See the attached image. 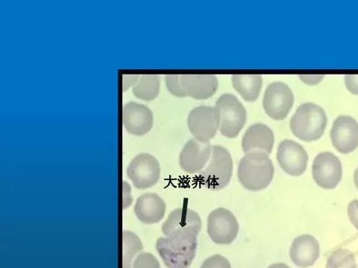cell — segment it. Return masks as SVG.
<instances>
[{
	"instance_id": "19",
	"label": "cell",
	"mask_w": 358,
	"mask_h": 268,
	"mask_svg": "<svg viewBox=\"0 0 358 268\" xmlns=\"http://www.w3.org/2000/svg\"><path fill=\"white\" fill-rule=\"evenodd\" d=\"M134 214L141 222L147 225L159 223L164 218L166 204L157 194H144L137 200Z\"/></svg>"
},
{
	"instance_id": "20",
	"label": "cell",
	"mask_w": 358,
	"mask_h": 268,
	"mask_svg": "<svg viewBox=\"0 0 358 268\" xmlns=\"http://www.w3.org/2000/svg\"><path fill=\"white\" fill-rule=\"evenodd\" d=\"M233 87L236 91L246 100L253 103L259 98L261 94L263 80L259 75H232Z\"/></svg>"
},
{
	"instance_id": "18",
	"label": "cell",
	"mask_w": 358,
	"mask_h": 268,
	"mask_svg": "<svg viewBox=\"0 0 358 268\" xmlns=\"http://www.w3.org/2000/svg\"><path fill=\"white\" fill-rule=\"evenodd\" d=\"M275 138L273 131L264 124H255L245 131L242 148L246 154L260 151L271 154L273 151Z\"/></svg>"
},
{
	"instance_id": "23",
	"label": "cell",
	"mask_w": 358,
	"mask_h": 268,
	"mask_svg": "<svg viewBox=\"0 0 358 268\" xmlns=\"http://www.w3.org/2000/svg\"><path fill=\"white\" fill-rule=\"evenodd\" d=\"M327 268H357L355 255L349 250L336 251L330 255Z\"/></svg>"
},
{
	"instance_id": "32",
	"label": "cell",
	"mask_w": 358,
	"mask_h": 268,
	"mask_svg": "<svg viewBox=\"0 0 358 268\" xmlns=\"http://www.w3.org/2000/svg\"><path fill=\"white\" fill-rule=\"evenodd\" d=\"M354 183L356 188L358 190V167L357 168L355 174H354Z\"/></svg>"
},
{
	"instance_id": "2",
	"label": "cell",
	"mask_w": 358,
	"mask_h": 268,
	"mask_svg": "<svg viewBox=\"0 0 358 268\" xmlns=\"http://www.w3.org/2000/svg\"><path fill=\"white\" fill-rule=\"evenodd\" d=\"M327 122L326 112L320 106L308 103L298 107L289 126L297 138L310 142L322 137Z\"/></svg>"
},
{
	"instance_id": "12",
	"label": "cell",
	"mask_w": 358,
	"mask_h": 268,
	"mask_svg": "<svg viewBox=\"0 0 358 268\" xmlns=\"http://www.w3.org/2000/svg\"><path fill=\"white\" fill-rule=\"evenodd\" d=\"M277 161L287 174L299 177L307 170L308 154L298 142L285 140L278 145Z\"/></svg>"
},
{
	"instance_id": "6",
	"label": "cell",
	"mask_w": 358,
	"mask_h": 268,
	"mask_svg": "<svg viewBox=\"0 0 358 268\" xmlns=\"http://www.w3.org/2000/svg\"><path fill=\"white\" fill-rule=\"evenodd\" d=\"M201 230L200 216L187 208L173 210L162 225V232L166 238L197 237Z\"/></svg>"
},
{
	"instance_id": "15",
	"label": "cell",
	"mask_w": 358,
	"mask_h": 268,
	"mask_svg": "<svg viewBox=\"0 0 358 268\" xmlns=\"http://www.w3.org/2000/svg\"><path fill=\"white\" fill-rule=\"evenodd\" d=\"M211 152L210 142H201L196 139L190 140L186 143L179 156V164L186 173H200L207 165Z\"/></svg>"
},
{
	"instance_id": "7",
	"label": "cell",
	"mask_w": 358,
	"mask_h": 268,
	"mask_svg": "<svg viewBox=\"0 0 358 268\" xmlns=\"http://www.w3.org/2000/svg\"><path fill=\"white\" fill-rule=\"evenodd\" d=\"M127 173L134 187L141 190L147 189L159 182L161 166L154 156L141 154L131 161Z\"/></svg>"
},
{
	"instance_id": "26",
	"label": "cell",
	"mask_w": 358,
	"mask_h": 268,
	"mask_svg": "<svg viewBox=\"0 0 358 268\" xmlns=\"http://www.w3.org/2000/svg\"><path fill=\"white\" fill-rule=\"evenodd\" d=\"M201 268H231V265L225 257L216 254L206 259Z\"/></svg>"
},
{
	"instance_id": "21",
	"label": "cell",
	"mask_w": 358,
	"mask_h": 268,
	"mask_svg": "<svg viewBox=\"0 0 358 268\" xmlns=\"http://www.w3.org/2000/svg\"><path fill=\"white\" fill-rule=\"evenodd\" d=\"M161 78L157 75H142L132 87L134 96L144 100H152L160 93Z\"/></svg>"
},
{
	"instance_id": "25",
	"label": "cell",
	"mask_w": 358,
	"mask_h": 268,
	"mask_svg": "<svg viewBox=\"0 0 358 268\" xmlns=\"http://www.w3.org/2000/svg\"><path fill=\"white\" fill-rule=\"evenodd\" d=\"M166 85L173 96L177 97H186L183 91L180 75H167L165 76Z\"/></svg>"
},
{
	"instance_id": "16",
	"label": "cell",
	"mask_w": 358,
	"mask_h": 268,
	"mask_svg": "<svg viewBox=\"0 0 358 268\" xmlns=\"http://www.w3.org/2000/svg\"><path fill=\"white\" fill-rule=\"evenodd\" d=\"M180 81L185 96L197 100L212 97L218 88L217 78L213 75H182Z\"/></svg>"
},
{
	"instance_id": "29",
	"label": "cell",
	"mask_w": 358,
	"mask_h": 268,
	"mask_svg": "<svg viewBox=\"0 0 358 268\" xmlns=\"http://www.w3.org/2000/svg\"><path fill=\"white\" fill-rule=\"evenodd\" d=\"M300 80L308 85H317L324 78L322 75H300Z\"/></svg>"
},
{
	"instance_id": "10",
	"label": "cell",
	"mask_w": 358,
	"mask_h": 268,
	"mask_svg": "<svg viewBox=\"0 0 358 268\" xmlns=\"http://www.w3.org/2000/svg\"><path fill=\"white\" fill-rule=\"evenodd\" d=\"M313 180L324 189H334L342 180V164L338 156L331 152L319 154L312 166Z\"/></svg>"
},
{
	"instance_id": "9",
	"label": "cell",
	"mask_w": 358,
	"mask_h": 268,
	"mask_svg": "<svg viewBox=\"0 0 358 268\" xmlns=\"http://www.w3.org/2000/svg\"><path fill=\"white\" fill-rule=\"evenodd\" d=\"M187 126L194 139L201 142H209L215 138L220 129L219 112L215 107H197L190 112Z\"/></svg>"
},
{
	"instance_id": "8",
	"label": "cell",
	"mask_w": 358,
	"mask_h": 268,
	"mask_svg": "<svg viewBox=\"0 0 358 268\" xmlns=\"http://www.w3.org/2000/svg\"><path fill=\"white\" fill-rule=\"evenodd\" d=\"M236 217L225 208L213 210L208 218V233L217 244L229 245L236 239L239 232Z\"/></svg>"
},
{
	"instance_id": "31",
	"label": "cell",
	"mask_w": 358,
	"mask_h": 268,
	"mask_svg": "<svg viewBox=\"0 0 358 268\" xmlns=\"http://www.w3.org/2000/svg\"><path fill=\"white\" fill-rule=\"evenodd\" d=\"M268 268H290L288 265L283 264V263H275Z\"/></svg>"
},
{
	"instance_id": "11",
	"label": "cell",
	"mask_w": 358,
	"mask_h": 268,
	"mask_svg": "<svg viewBox=\"0 0 358 268\" xmlns=\"http://www.w3.org/2000/svg\"><path fill=\"white\" fill-rule=\"evenodd\" d=\"M294 103V96L289 87L282 82L268 86L263 99L266 114L274 120L287 117Z\"/></svg>"
},
{
	"instance_id": "30",
	"label": "cell",
	"mask_w": 358,
	"mask_h": 268,
	"mask_svg": "<svg viewBox=\"0 0 358 268\" xmlns=\"http://www.w3.org/2000/svg\"><path fill=\"white\" fill-rule=\"evenodd\" d=\"M140 77L138 75H123V91H127V89L134 87L137 83Z\"/></svg>"
},
{
	"instance_id": "22",
	"label": "cell",
	"mask_w": 358,
	"mask_h": 268,
	"mask_svg": "<svg viewBox=\"0 0 358 268\" xmlns=\"http://www.w3.org/2000/svg\"><path fill=\"white\" fill-rule=\"evenodd\" d=\"M143 249V244L136 234L131 231H123L122 268H131L134 261Z\"/></svg>"
},
{
	"instance_id": "17",
	"label": "cell",
	"mask_w": 358,
	"mask_h": 268,
	"mask_svg": "<svg viewBox=\"0 0 358 268\" xmlns=\"http://www.w3.org/2000/svg\"><path fill=\"white\" fill-rule=\"evenodd\" d=\"M320 254L318 241L310 234H302L294 239L291 245V260L301 268H307L315 264Z\"/></svg>"
},
{
	"instance_id": "13",
	"label": "cell",
	"mask_w": 358,
	"mask_h": 268,
	"mask_svg": "<svg viewBox=\"0 0 358 268\" xmlns=\"http://www.w3.org/2000/svg\"><path fill=\"white\" fill-rule=\"evenodd\" d=\"M334 147L343 154L358 148V122L351 117L341 116L334 121L330 134Z\"/></svg>"
},
{
	"instance_id": "4",
	"label": "cell",
	"mask_w": 358,
	"mask_h": 268,
	"mask_svg": "<svg viewBox=\"0 0 358 268\" xmlns=\"http://www.w3.org/2000/svg\"><path fill=\"white\" fill-rule=\"evenodd\" d=\"M156 249L168 268H189L195 259L197 237H162Z\"/></svg>"
},
{
	"instance_id": "1",
	"label": "cell",
	"mask_w": 358,
	"mask_h": 268,
	"mask_svg": "<svg viewBox=\"0 0 358 268\" xmlns=\"http://www.w3.org/2000/svg\"><path fill=\"white\" fill-rule=\"evenodd\" d=\"M274 173L273 163L268 155L264 152L246 154L238 165L240 183L252 192L262 191L270 186Z\"/></svg>"
},
{
	"instance_id": "28",
	"label": "cell",
	"mask_w": 358,
	"mask_h": 268,
	"mask_svg": "<svg viewBox=\"0 0 358 268\" xmlns=\"http://www.w3.org/2000/svg\"><path fill=\"white\" fill-rule=\"evenodd\" d=\"M348 216L354 227L358 230V200H354L348 206Z\"/></svg>"
},
{
	"instance_id": "27",
	"label": "cell",
	"mask_w": 358,
	"mask_h": 268,
	"mask_svg": "<svg viewBox=\"0 0 358 268\" xmlns=\"http://www.w3.org/2000/svg\"><path fill=\"white\" fill-rule=\"evenodd\" d=\"M345 84L347 89L354 95H358V75H347L345 76Z\"/></svg>"
},
{
	"instance_id": "24",
	"label": "cell",
	"mask_w": 358,
	"mask_h": 268,
	"mask_svg": "<svg viewBox=\"0 0 358 268\" xmlns=\"http://www.w3.org/2000/svg\"><path fill=\"white\" fill-rule=\"evenodd\" d=\"M132 268H161L156 257L150 253H142L134 261Z\"/></svg>"
},
{
	"instance_id": "14",
	"label": "cell",
	"mask_w": 358,
	"mask_h": 268,
	"mask_svg": "<svg viewBox=\"0 0 358 268\" xmlns=\"http://www.w3.org/2000/svg\"><path fill=\"white\" fill-rule=\"evenodd\" d=\"M122 125L130 134L141 137L153 126L152 110L144 105L129 102L122 107Z\"/></svg>"
},
{
	"instance_id": "5",
	"label": "cell",
	"mask_w": 358,
	"mask_h": 268,
	"mask_svg": "<svg viewBox=\"0 0 358 268\" xmlns=\"http://www.w3.org/2000/svg\"><path fill=\"white\" fill-rule=\"evenodd\" d=\"M215 107L220 114V131L222 136L234 139L243 128L248 114L236 96L224 94L217 100Z\"/></svg>"
},
{
	"instance_id": "3",
	"label": "cell",
	"mask_w": 358,
	"mask_h": 268,
	"mask_svg": "<svg viewBox=\"0 0 358 268\" xmlns=\"http://www.w3.org/2000/svg\"><path fill=\"white\" fill-rule=\"evenodd\" d=\"M233 174V161L229 151L220 145L212 147L210 158L199 174L201 184L213 191L226 188Z\"/></svg>"
}]
</instances>
